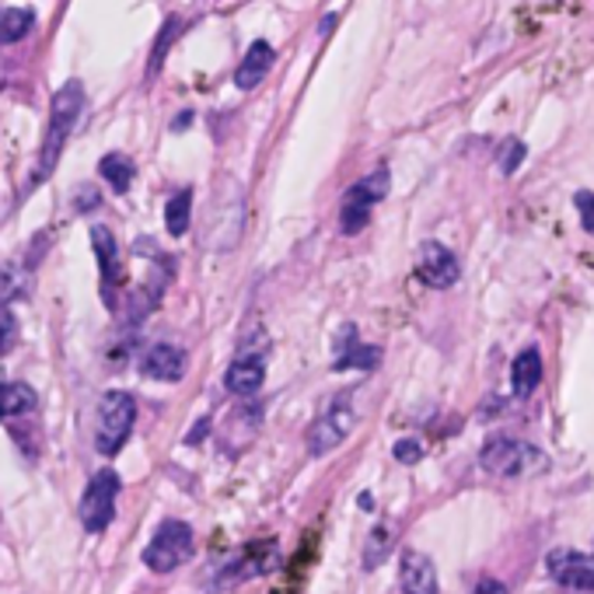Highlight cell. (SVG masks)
<instances>
[{
	"label": "cell",
	"instance_id": "obj_7",
	"mask_svg": "<svg viewBox=\"0 0 594 594\" xmlns=\"http://www.w3.org/2000/svg\"><path fill=\"white\" fill-rule=\"evenodd\" d=\"M416 277L434 287V290H448L458 284L462 277V266L455 259V252L441 242H423L420 252H416Z\"/></svg>",
	"mask_w": 594,
	"mask_h": 594
},
{
	"label": "cell",
	"instance_id": "obj_16",
	"mask_svg": "<svg viewBox=\"0 0 594 594\" xmlns=\"http://www.w3.org/2000/svg\"><path fill=\"white\" fill-rule=\"evenodd\" d=\"M39 406L35 389L21 385V381H0V420L8 416H25Z\"/></svg>",
	"mask_w": 594,
	"mask_h": 594
},
{
	"label": "cell",
	"instance_id": "obj_11",
	"mask_svg": "<svg viewBox=\"0 0 594 594\" xmlns=\"http://www.w3.org/2000/svg\"><path fill=\"white\" fill-rule=\"evenodd\" d=\"M399 584L402 594H437V566L420 549H406L399 560Z\"/></svg>",
	"mask_w": 594,
	"mask_h": 594
},
{
	"label": "cell",
	"instance_id": "obj_18",
	"mask_svg": "<svg viewBox=\"0 0 594 594\" xmlns=\"http://www.w3.org/2000/svg\"><path fill=\"white\" fill-rule=\"evenodd\" d=\"M189 221H193V189H179V193H172V200H168V206H165L168 235L182 238L189 231Z\"/></svg>",
	"mask_w": 594,
	"mask_h": 594
},
{
	"label": "cell",
	"instance_id": "obj_14",
	"mask_svg": "<svg viewBox=\"0 0 594 594\" xmlns=\"http://www.w3.org/2000/svg\"><path fill=\"white\" fill-rule=\"evenodd\" d=\"M263 381H266V364L259 357H238V360H231V368L224 374V385L227 392H235V395H256L263 389Z\"/></svg>",
	"mask_w": 594,
	"mask_h": 594
},
{
	"label": "cell",
	"instance_id": "obj_3",
	"mask_svg": "<svg viewBox=\"0 0 594 594\" xmlns=\"http://www.w3.org/2000/svg\"><path fill=\"white\" fill-rule=\"evenodd\" d=\"M137 423V399L130 392H105L98 402V416H95V448L98 455L113 458L119 448L134 434Z\"/></svg>",
	"mask_w": 594,
	"mask_h": 594
},
{
	"label": "cell",
	"instance_id": "obj_6",
	"mask_svg": "<svg viewBox=\"0 0 594 594\" xmlns=\"http://www.w3.org/2000/svg\"><path fill=\"white\" fill-rule=\"evenodd\" d=\"M116 497H119V476L113 469H98L88 482V490H84V497H81V507H77L84 532L98 535L113 524Z\"/></svg>",
	"mask_w": 594,
	"mask_h": 594
},
{
	"label": "cell",
	"instance_id": "obj_19",
	"mask_svg": "<svg viewBox=\"0 0 594 594\" xmlns=\"http://www.w3.org/2000/svg\"><path fill=\"white\" fill-rule=\"evenodd\" d=\"M98 176L109 182L116 193H126V189L134 185V176H137V165L126 158V155H105L98 161Z\"/></svg>",
	"mask_w": 594,
	"mask_h": 594
},
{
	"label": "cell",
	"instance_id": "obj_13",
	"mask_svg": "<svg viewBox=\"0 0 594 594\" xmlns=\"http://www.w3.org/2000/svg\"><path fill=\"white\" fill-rule=\"evenodd\" d=\"M273 60H277V53H273V46L269 42H252L248 46V53H245V60L238 63V71H235V84L242 92H252V88H259L263 84V77L269 74V67H273Z\"/></svg>",
	"mask_w": 594,
	"mask_h": 594
},
{
	"label": "cell",
	"instance_id": "obj_1",
	"mask_svg": "<svg viewBox=\"0 0 594 594\" xmlns=\"http://www.w3.org/2000/svg\"><path fill=\"white\" fill-rule=\"evenodd\" d=\"M84 102H88V95H84V84L81 81H67L60 84V92L53 95V105H50V126H46V140H42V151H39V161H35V176L32 182L42 185L60 165V155L63 147H67L74 126L84 113Z\"/></svg>",
	"mask_w": 594,
	"mask_h": 594
},
{
	"label": "cell",
	"instance_id": "obj_5",
	"mask_svg": "<svg viewBox=\"0 0 594 594\" xmlns=\"http://www.w3.org/2000/svg\"><path fill=\"white\" fill-rule=\"evenodd\" d=\"M189 556H193V528L185 521H165L144 549V563L155 574H172Z\"/></svg>",
	"mask_w": 594,
	"mask_h": 594
},
{
	"label": "cell",
	"instance_id": "obj_8",
	"mask_svg": "<svg viewBox=\"0 0 594 594\" xmlns=\"http://www.w3.org/2000/svg\"><path fill=\"white\" fill-rule=\"evenodd\" d=\"M350 427H353V410H350V402L339 395L332 406L311 423V431H308V452H311V455L332 452L336 444H343V437L350 434Z\"/></svg>",
	"mask_w": 594,
	"mask_h": 594
},
{
	"label": "cell",
	"instance_id": "obj_26",
	"mask_svg": "<svg viewBox=\"0 0 594 594\" xmlns=\"http://www.w3.org/2000/svg\"><path fill=\"white\" fill-rule=\"evenodd\" d=\"M395 458H399L402 465H416V462L423 458V444H420V441H413V437L399 441V444H395Z\"/></svg>",
	"mask_w": 594,
	"mask_h": 594
},
{
	"label": "cell",
	"instance_id": "obj_25",
	"mask_svg": "<svg viewBox=\"0 0 594 594\" xmlns=\"http://www.w3.org/2000/svg\"><path fill=\"white\" fill-rule=\"evenodd\" d=\"M521 158H524V144H521V140H507V144H503V161H500L503 176H515L518 165H521Z\"/></svg>",
	"mask_w": 594,
	"mask_h": 594
},
{
	"label": "cell",
	"instance_id": "obj_4",
	"mask_svg": "<svg viewBox=\"0 0 594 594\" xmlns=\"http://www.w3.org/2000/svg\"><path fill=\"white\" fill-rule=\"evenodd\" d=\"M385 193H389V172H385V168L374 172V176H368V179L353 182L343 193V203H339V231L350 235V238L360 235V231H364L368 221H371L374 203L385 200Z\"/></svg>",
	"mask_w": 594,
	"mask_h": 594
},
{
	"label": "cell",
	"instance_id": "obj_22",
	"mask_svg": "<svg viewBox=\"0 0 594 594\" xmlns=\"http://www.w3.org/2000/svg\"><path fill=\"white\" fill-rule=\"evenodd\" d=\"M389 553H392V532H389V528H378V532L368 539V556H364V566H368V570L381 566V560H385Z\"/></svg>",
	"mask_w": 594,
	"mask_h": 594
},
{
	"label": "cell",
	"instance_id": "obj_15",
	"mask_svg": "<svg viewBox=\"0 0 594 594\" xmlns=\"http://www.w3.org/2000/svg\"><path fill=\"white\" fill-rule=\"evenodd\" d=\"M511 385L518 399H528L539 385H542V353L535 347H528L515 357V368H511Z\"/></svg>",
	"mask_w": 594,
	"mask_h": 594
},
{
	"label": "cell",
	"instance_id": "obj_12",
	"mask_svg": "<svg viewBox=\"0 0 594 594\" xmlns=\"http://www.w3.org/2000/svg\"><path fill=\"white\" fill-rule=\"evenodd\" d=\"M140 374L151 381H179L185 374V353L172 343H155L140 357Z\"/></svg>",
	"mask_w": 594,
	"mask_h": 594
},
{
	"label": "cell",
	"instance_id": "obj_17",
	"mask_svg": "<svg viewBox=\"0 0 594 594\" xmlns=\"http://www.w3.org/2000/svg\"><path fill=\"white\" fill-rule=\"evenodd\" d=\"M35 29V11L32 8H0V46L21 42Z\"/></svg>",
	"mask_w": 594,
	"mask_h": 594
},
{
	"label": "cell",
	"instance_id": "obj_24",
	"mask_svg": "<svg viewBox=\"0 0 594 594\" xmlns=\"http://www.w3.org/2000/svg\"><path fill=\"white\" fill-rule=\"evenodd\" d=\"M574 206H577V214H581V224L587 235H594V193H587V189H581V193L574 197Z\"/></svg>",
	"mask_w": 594,
	"mask_h": 594
},
{
	"label": "cell",
	"instance_id": "obj_27",
	"mask_svg": "<svg viewBox=\"0 0 594 594\" xmlns=\"http://www.w3.org/2000/svg\"><path fill=\"white\" fill-rule=\"evenodd\" d=\"M18 326H14V315L8 308H0V353H4L11 347V339H14Z\"/></svg>",
	"mask_w": 594,
	"mask_h": 594
},
{
	"label": "cell",
	"instance_id": "obj_9",
	"mask_svg": "<svg viewBox=\"0 0 594 594\" xmlns=\"http://www.w3.org/2000/svg\"><path fill=\"white\" fill-rule=\"evenodd\" d=\"M545 570L570 591H594V556L577 553V549H553L545 556Z\"/></svg>",
	"mask_w": 594,
	"mask_h": 594
},
{
	"label": "cell",
	"instance_id": "obj_10",
	"mask_svg": "<svg viewBox=\"0 0 594 594\" xmlns=\"http://www.w3.org/2000/svg\"><path fill=\"white\" fill-rule=\"evenodd\" d=\"M92 252L98 259V269H102V301L105 305H116V284H119V245L113 238L109 227H92Z\"/></svg>",
	"mask_w": 594,
	"mask_h": 594
},
{
	"label": "cell",
	"instance_id": "obj_2",
	"mask_svg": "<svg viewBox=\"0 0 594 594\" xmlns=\"http://www.w3.org/2000/svg\"><path fill=\"white\" fill-rule=\"evenodd\" d=\"M482 469L490 476L518 479V476H535L549 469V458L535 448V444H524L518 437H490L479 452Z\"/></svg>",
	"mask_w": 594,
	"mask_h": 594
},
{
	"label": "cell",
	"instance_id": "obj_23",
	"mask_svg": "<svg viewBox=\"0 0 594 594\" xmlns=\"http://www.w3.org/2000/svg\"><path fill=\"white\" fill-rule=\"evenodd\" d=\"M21 287H25V273H21L18 266H4V269H0V305L11 301V297H18Z\"/></svg>",
	"mask_w": 594,
	"mask_h": 594
},
{
	"label": "cell",
	"instance_id": "obj_28",
	"mask_svg": "<svg viewBox=\"0 0 594 594\" xmlns=\"http://www.w3.org/2000/svg\"><path fill=\"white\" fill-rule=\"evenodd\" d=\"M74 197L81 200V203H77V210H81V214H84V210H98V206H102L98 189H92V185H81Z\"/></svg>",
	"mask_w": 594,
	"mask_h": 594
},
{
	"label": "cell",
	"instance_id": "obj_21",
	"mask_svg": "<svg viewBox=\"0 0 594 594\" xmlns=\"http://www.w3.org/2000/svg\"><path fill=\"white\" fill-rule=\"evenodd\" d=\"M378 360H381V350H374V347L343 343V357L336 360V371H350V368L371 371V368H378Z\"/></svg>",
	"mask_w": 594,
	"mask_h": 594
},
{
	"label": "cell",
	"instance_id": "obj_29",
	"mask_svg": "<svg viewBox=\"0 0 594 594\" xmlns=\"http://www.w3.org/2000/svg\"><path fill=\"white\" fill-rule=\"evenodd\" d=\"M473 594H507V587H503L500 581H494V577H482V581L473 587Z\"/></svg>",
	"mask_w": 594,
	"mask_h": 594
},
{
	"label": "cell",
	"instance_id": "obj_20",
	"mask_svg": "<svg viewBox=\"0 0 594 594\" xmlns=\"http://www.w3.org/2000/svg\"><path fill=\"white\" fill-rule=\"evenodd\" d=\"M179 32H182V21L179 18H168L165 25H161L158 42H155V53H151V60H147V81H155L161 74L165 56H168V50H172V42L179 39Z\"/></svg>",
	"mask_w": 594,
	"mask_h": 594
}]
</instances>
